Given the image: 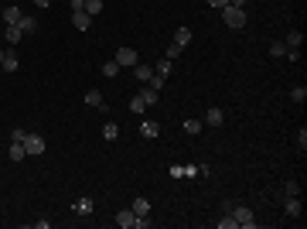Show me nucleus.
Returning <instances> with one entry per match:
<instances>
[{"mask_svg":"<svg viewBox=\"0 0 307 229\" xmlns=\"http://www.w3.org/2000/svg\"><path fill=\"white\" fill-rule=\"evenodd\" d=\"M222 21H226V28H246V7L226 3V7H222Z\"/></svg>","mask_w":307,"mask_h":229,"instance_id":"nucleus-1","label":"nucleus"},{"mask_svg":"<svg viewBox=\"0 0 307 229\" xmlns=\"http://www.w3.org/2000/svg\"><path fill=\"white\" fill-rule=\"evenodd\" d=\"M229 216L235 219V226H239V229H253V226H256V216H253L249 205H232Z\"/></svg>","mask_w":307,"mask_h":229,"instance_id":"nucleus-2","label":"nucleus"},{"mask_svg":"<svg viewBox=\"0 0 307 229\" xmlns=\"http://www.w3.org/2000/svg\"><path fill=\"white\" fill-rule=\"evenodd\" d=\"M24 151H27V157H41V154L48 151V144H45L41 134H27L24 137Z\"/></svg>","mask_w":307,"mask_h":229,"instance_id":"nucleus-3","label":"nucleus"},{"mask_svg":"<svg viewBox=\"0 0 307 229\" xmlns=\"http://www.w3.org/2000/svg\"><path fill=\"white\" fill-rule=\"evenodd\" d=\"M113 58L120 62V69H133V65L140 62V58H137V52H133L130 45H123V48H116V52H113Z\"/></svg>","mask_w":307,"mask_h":229,"instance_id":"nucleus-4","label":"nucleus"},{"mask_svg":"<svg viewBox=\"0 0 307 229\" xmlns=\"http://www.w3.org/2000/svg\"><path fill=\"white\" fill-rule=\"evenodd\" d=\"M283 212H287V219H301V212H304L301 195H283Z\"/></svg>","mask_w":307,"mask_h":229,"instance_id":"nucleus-5","label":"nucleus"},{"mask_svg":"<svg viewBox=\"0 0 307 229\" xmlns=\"http://www.w3.org/2000/svg\"><path fill=\"white\" fill-rule=\"evenodd\" d=\"M137 96H140V99H144L147 106H157V99H160V89H154L151 82H144V86L137 89Z\"/></svg>","mask_w":307,"mask_h":229,"instance_id":"nucleus-6","label":"nucleus"},{"mask_svg":"<svg viewBox=\"0 0 307 229\" xmlns=\"http://www.w3.org/2000/svg\"><path fill=\"white\" fill-rule=\"evenodd\" d=\"M17 28H21V34H38V28H41V21H38L34 14H24V17L17 21Z\"/></svg>","mask_w":307,"mask_h":229,"instance_id":"nucleus-7","label":"nucleus"},{"mask_svg":"<svg viewBox=\"0 0 307 229\" xmlns=\"http://www.w3.org/2000/svg\"><path fill=\"white\" fill-rule=\"evenodd\" d=\"M0 69H3V72H17V69H21V58H17V52H14L10 45H7V52H3V62H0Z\"/></svg>","mask_w":307,"mask_h":229,"instance_id":"nucleus-8","label":"nucleus"},{"mask_svg":"<svg viewBox=\"0 0 307 229\" xmlns=\"http://www.w3.org/2000/svg\"><path fill=\"white\" fill-rule=\"evenodd\" d=\"M116 226L133 229L137 226V212H133V209H120V212H116Z\"/></svg>","mask_w":307,"mask_h":229,"instance_id":"nucleus-9","label":"nucleus"},{"mask_svg":"<svg viewBox=\"0 0 307 229\" xmlns=\"http://www.w3.org/2000/svg\"><path fill=\"white\" fill-rule=\"evenodd\" d=\"M72 209H76V216H92V212H96V199L82 195V199H78V202L72 205Z\"/></svg>","mask_w":307,"mask_h":229,"instance_id":"nucleus-10","label":"nucleus"},{"mask_svg":"<svg viewBox=\"0 0 307 229\" xmlns=\"http://www.w3.org/2000/svg\"><path fill=\"white\" fill-rule=\"evenodd\" d=\"M82 99H85V106H92V110H106V99H102V92H99V89H89Z\"/></svg>","mask_w":307,"mask_h":229,"instance_id":"nucleus-11","label":"nucleus"},{"mask_svg":"<svg viewBox=\"0 0 307 229\" xmlns=\"http://www.w3.org/2000/svg\"><path fill=\"white\" fill-rule=\"evenodd\" d=\"M21 17H24V10H21L17 3H10V7H3V17H0V21H3V24H17Z\"/></svg>","mask_w":307,"mask_h":229,"instance_id":"nucleus-12","label":"nucleus"},{"mask_svg":"<svg viewBox=\"0 0 307 229\" xmlns=\"http://www.w3.org/2000/svg\"><path fill=\"white\" fill-rule=\"evenodd\" d=\"M21 38H24V34H21V28H17V24H3V41H7L10 48H14Z\"/></svg>","mask_w":307,"mask_h":229,"instance_id":"nucleus-13","label":"nucleus"},{"mask_svg":"<svg viewBox=\"0 0 307 229\" xmlns=\"http://www.w3.org/2000/svg\"><path fill=\"white\" fill-rule=\"evenodd\" d=\"M72 28H78V31H89V28H92V17H89L85 10H76V14H72Z\"/></svg>","mask_w":307,"mask_h":229,"instance_id":"nucleus-14","label":"nucleus"},{"mask_svg":"<svg viewBox=\"0 0 307 229\" xmlns=\"http://www.w3.org/2000/svg\"><path fill=\"white\" fill-rule=\"evenodd\" d=\"M283 45H287V52H301V45H304V34H301V31H290V34L283 38Z\"/></svg>","mask_w":307,"mask_h":229,"instance_id":"nucleus-15","label":"nucleus"},{"mask_svg":"<svg viewBox=\"0 0 307 229\" xmlns=\"http://www.w3.org/2000/svg\"><path fill=\"white\" fill-rule=\"evenodd\" d=\"M222 120H226V113H222L219 106H212V110L205 113V120H202V123H208V127H222Z\"/></svg>","mask_w":307,"mask_h":229,"instance_id":"nucleus-16","label":"nucleus"},{"mask_svg":"<svg viewBox=\"0 0 307 229\" xmlns=\"http://www.w3.org/2000/svg\"><path fill=\"white\" fill-rule=\"evenodd\" d=\"M157 134H160V127H157L154 120H144V123H140V137H144V141H154Z\"/></svg>","mask_w":307,"mask_h":229,"instance_id":"nucleus-17","label":"nucleus"},{"mask_svg":"<svg viewBox=\"0 0 307 229\" xmlns=\"http://www.w3.org/2000/svg\"><path fill=\"white\" fill-rule=\"evenodd\" d=\"M133 76H137V82H151L154 69H151V65H144V62H137V65H133Z\"/></svg>","mask_w":307,"mask_h":229,"instance_id":"nucleus-18","label":"nucleus"},{"mask_svg":"<svg viewBox=\"0 0 307 229\" xmlns=\"http://www.w3.org/2000/svg\"><path fill=\"white\" fill-rule=\"evenodd\" d=\"M7 157H10V161H24V157H27V151H24V144H17V141H10V147H7Z\"/></svg>","mask_w":307,"mask_h":229,"instance_id":"nucleus-19","label":"nucleus"},{"mask_svg":"<svg viewBox=\"0 0 307 229\" xmlns=\"http://www.w3.org/2000/svg\"><path fill=\"white\" fill-rule=\"evenodd\" d=\"M174 45L188 48V45H191V28H178V31H174Z\"/></svg>","mask_w":307,"mask_h":229,"instance_id":"nucleus-20","label":"nucleus"},{"mask_svg":"<svg viewBox=\"0 0 307 229\" xmlns=\"http://www.w3.org/2000/svg\"><path fill=\"white\" fill-rule=\"evenodd\" d=\"M202 127H205V123H202L198 116H188V120H184V134H191V137L202 134Z\"/></svg>","mask_w":307,"mask_h":229,"instance_id":"nucleus-21","label":"nucleus"},{"mask_svg":"<svg viewBox=\"0 0 307 229\" xmlns=\"http://www.w3.org/2000/svg\"><path fill=\"white\" fill-rule=\"evenodd\" d=\"M102 137H106V141H109V144H113V141H116V137H120V127H116V123H113V120H106V123H102Z\"/></svg>","mask_w":307,"mask_h":229,"instance_id":"nucleus-22","label":"nucleus"},{"mask_svg":"<svg viewBox=\"0 0 307 229\" xmlns=\"http://www.w3.org/2000/svg\"><path fill=\"white\" fill-rule=\"evenodd\" d=\"M137 216H151V199H133V205H130Z\"/></svg>","mask_w":307,"mask_h":229,"instance_id":"nucleus-23","label":"nucleus"},{"mask_svg":"<svg viewBox=\"0 0 307 229\" xmlns=\"http://www.w3.org/2000/svg\"><path fill=\"white\" fill-rule=\"evenodd\" d=\"M102 76H106V79H116V76H120V62H116V58L102 62Z\"/></svg>","mask_w":307,"mask_h":229,"instance_id":"nucleus-24","label":"nucleus"},{"mask_svg":"<svg viewBox=\"0 0 307 229\" xmlns=\"http://www.w3.org/2000/svg\"><path fill=\"white\" fill-rule=\"evenodd\" d=\"M154 76H160V79L171 76V58H160V62L154 65Z\"/></svg>","mask_w":307,"mask_h":229,"instance_id":"nucleus-25","label":"nucleus"},{"mask_svg":"<svg viewBox=\"0 0 307 229\" xmlns=\"http://www.w3.org/2000/svg\"><path fill=\"white\" fill-rule=\"evenodd\" d=\"M270 55H273V58H287V45H283V41H273V45H270Z\"/></svg>","mask_w":307,"mask_h":229,"instance_id":"nucleus-26","label":"nucleus"},{"mask_svg":"<svg viewBox=\"0 0 307 229\" xmlns=\"http://www.w3.org/2000/svg\"><path fill=\"white\" fill-rule=\"evenodd\" d=\"M181 52H184V48H181V45H174V41H171V45H167V48H164V58H171V62H174V58H181Z\"/></svg>","mask_w":307,"mask_h":229,"instance_id":"nucleus-27","label":"nucleus"},{"mask_svg":"<svg viewBox=\"0 0 307 229\" xmlns=\"http://www.w3.org/2000/svg\"><path fill=\"white\" fill-rule=\"evenodd\" d=\"M144 110H147V103H144V99H140V96L133 92V99H130V113H137V116H140Z\"/></svg>","mask_w":307,"mask_h":229,"instance_id":"nucleus-28","label":"nucleus"},{"mask_svg":"<svg viewBox=\"0 0 307 229\" xmlns=\"http://www.w3.org/2000/svg\"><path fill=\"white\" fill-rule=\"evenodd\" d=\"M280 195H301V185H297L294 178H287V181H283V192H280Z\"/></svg>","mask_w":307,"mask_h":229,"instance_id":"nucleus-29","label":"nucleus"},{"mask_svg":"<svg viewBox=\"0 0 307 229\" xmlns=\"http://www.w3.org/2000/svg\"><path fill=\"white\" fill-rule=\"evenodd\" d=\"M82 10H85L89 17H96V14L102 10V0H85V7H82Z\"/></svg>","mask_w":307,"mask_h":229,"instance_id":"nucleus-30","label":"nucleus"},{"mask_svg":"<svg viewBox=\"0 0 307 229\" xmlns=\"http://www.w3.org/2000/svg\"><path fill=\"white\" fill-rule=\"evenodd\" d=\"M290 99H294V103H304L307 99V86H294V89H290Z\"/></svg>","mask_w":307,"mask_h":229,"instance_id":"nucleus-31","label":"nucleus"},{"mask_svg":"<svg viewBox=\"0 0 307 229\" xmlns=\"http://www.w3.org/2000/svg\"><path fill=\"white\" fill-rule=\"evenodd\" d=\"M215 226H219V229H239L232 216H222V219H215Z\"/></svg>","mask_w":307,"mask_h":229,"instance_id":"nucleus-32","label":"nucleus"},{"mask_svg":"<svg viewBox=\"0 0 307 229\" xmlns=\"http://www.w3.org/2000/svg\"><path fill=\"white\" fill-rule=\"evenodd\" d=\"M297 151H301V154L307 151V130H304V127L297 130Z\"/></svg>","mask_w":307,"mask_h":229,"instance_id":"nucleus-33","label":"nucleus"},{"mask_svg":"<svg viewBox=\"0 0 307 229\" xmlns=\"http://www.w3.org/2000/svg\"><path fill=\"white\" fill-rule=\"evenodd\" d=\"M24 137H27V130H21V127H14V130H10V141H17V144H24Z\"/></svg>","mask_w":307,"mask_h":229,"instance_id":"nucleus-34","label":"nucleus"},{"mask_svg":"<svg viewBox=\"0 0 307 229\" xmlns=\"http://www.w3.org/2000/svg\"><path fill=\"white\" fill-rule=\"evenodd\" d=\"M184 178H198V164H184Z\"/></svg>","mask_w":307,"mask_h":229,"instance_id":"nucleus-35","label":"nucleus"},{"mask_svg":"<svg viewBox=\"0 0 307 229\" xmlns=\"http://www.w3.org/2000/svg\"><path fill=\"white\" fill-rule=\"evenodd\" d=\"M147 226H151V216H137V226L133 229H147Z\"/></svg>","mask_w":307,"mask_h":229,"instance_id":"nucleus-36","label":"nucleus"},{"mask_svg":"<svg viewBox=\"0 0 307 229\" xmlns=\"http://www.w3.org/2000/svg\"><path fill=\"white\" fill-rule=\"evenodd\" d=\"M171 178H184V168L181 164H171Z\"/></svg>","mask_w":307,"mask_h":229,"instance_id":"nucleus-37","label":"nucleus"},{"mask_svg":"<svg viewBox=\"0 0 307 229\" xmlns=\"http://www.w3.org/2000/svg\"><path fill=\"white\" fill-rule=\"evenodd\" d=\"M205 3H208V7H215V10H222V7H226L229 0H205Z\"/></svg>","mask_w":307,"mask_h":229,"instance_id":"nucleus-38","label":"nucleus"},{"mask_svg":"<svg viewBox=\"0 0 307 229\" xmlns=\"http://www.w3.org/2000/svg\"><path fill=\"white\" fill-rule=\"evenodd\" d=\"M69 7H72V14H76V10H82V7H85V0H69Z\"/></svg>","mask_w":307,"mask_h":229,"instance_id":"nucleus-39","label":"nucleus"},{"mask_svg":"<svg viewBox=\"0 0 307 229\" xmlns=\"http://www.w3.org/2000/svg\"><path fill=\"white\" fill-rule=\"evenodd\" d=\"M34 3H38V7H48V3H55V0H34Z\"/></svg>","mask_w":307,"mask_h":229,"instance_id":"nucleus-40","label":"nucleus"},{"mask_svg":"<svg viewBox=\"0 0 307 229\" xmlns=\"http://www.w3.org/2000/svg\"><path fill=\"white\" fill-rule=\"evenodd\" d=\"M232 7H246V0H229Z\"/></svg>","mask_w":307,"mask_h":229,"instance_id":"nucleus-41","label":"nucleus"},{"mask_svg":"<svg viewBox=\"0 0 307 229\" xmlns=\"http://www.w3.org/2000/svg\"><path fill=\"white\" fill-rule=\"evenodd\" d=\"M0 62H3V52H0Z\"/></svg>","mask_w":307,"mask_h":229,"instance_id":"nucleus-42","label":"nucleus"},{"mask_svg":"<svg viewBox=\"0 0 307 229\" xmlns=\"http://www.w3.org/2000/svg\"><path fill=\"white\" fill-rule=\"evenodd\" d=\"M0 17H3V7H0Z\"/></svg>","mask_w":307,"mask_h":229,"instance_id":"nucleus-43","label":"nucleus"}]
</instances>
